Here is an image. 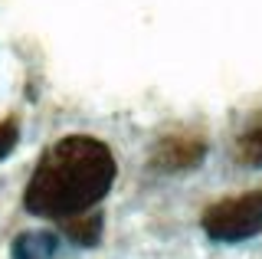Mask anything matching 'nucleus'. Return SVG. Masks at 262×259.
<instances>
[{
    "mask_svg": "<svg viewBox=\"0 0 262 259\" xmlns=\"http://www.w3.org/2000/svg\"><path fill=\"white\" fill-rule=\"evenodd\" d=\"M115 174L118 167L108 144L89 135H69L46 148V155L39 158L23 204L36 217L72 223L92 213L95 204L112 190Z\"/></svg>",
    "mask_w": 262,
    "mask_h": 259,
    "instance_id": "obj_1",
    "label": "nucleus"
},
{
    "mask_svg": "<svg viewBox=\"0 0 262 259\" xmlns=\"http://www.w3.org/2000/svg\"><path fill=\"white\" fill-rule=\"evenodd\" d=\"M200 223L213 240H223V243H239L256 236L262 230V187L210 204L203 210Z\"/></svg>",
    "mask_w": 262,
    "mask_h": 259,
    "instance_id": "obj_2",
    "label": "nucleus"
},
{
    "mask_svg": "<svg viewBox=\"0 0 262 259\" xmlns=\"http://www.w3.org/2000/svg\"><path fill=\"white\" fill-rule=\"evenodd\" d=\"M203 158V138L200 135H170L154 148V164L164 171H180V167H193Z\"/></svg>",
    "mask_w": 262,
    "mask_h": 259,
    "instance_id": "obj_3",
    "label": "nucleus"
},
{
    "mask_svg": "<svg viewBox=\"0 0 262 259\" xmlns=\"http://www.w3.org/2000/svg\"><path fill=\"white\" fill-rule=\"evenodd\" d=\"M233 155H236V161H239V164L262 167V112L246 121V128L239 132V138H236Z\"/></svg>",
    "mask_w": 262,
    "mask_h": 259,
    "instance_id": "obj_4",
    "label": "nucleus"
},
{
    "mask_svg": "<svg viewBox=\"0 0 262 259\" xmlns=\"http://www.w3.org/2000/svg\"><path fill=\"white\" fill-rule=\"evenodd\" d=\"M13 144H16V118H7L0 121V161L13 151Z\"/></svg>",
    "mask_w": 262,
    "mask_h": 259,
    "instance_id": "obj_5",
    "label": "nucleus"
}]
</instances>
